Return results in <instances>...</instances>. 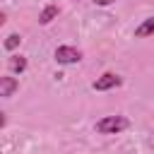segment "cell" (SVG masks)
I'll return each instance as SVG.
<instances>
[{"mask_svg":"<svg viewBox=\"0 0 154 154\" xmlns=\"http://www.w3.org/2000/svg\"><path fill=\"white\" fill-rule=\"evenodd\" d=\"M125 128H128V120L123 116H106V118H101L96 123V130L103 132V135H116V132H120Z\"/></svg>","mask_w":154,"mask_h":154,"instance_id":"cell-1","label":"cell"},{"mask_svg":"<svg viewBox=\"0 0 154 154\" xmlns=\"http://www.w3.org/2000/svg\"><path fill=\"white\" fill-rule=\"evenodd\" d=\"M79 58H82V53H79L77 48H72V46H60V48H55V60H58V63L70 65V63H77Z\"/></svg>","mask_w":154,"mask_h":154,"instance_id":"cell-2","label":"cell"},{"mask_svg":"<svg viewBox=\"0 0 154 154\" xmlns=\"http://www.w3.org/2000/svg\"><path fill=\"white\" fill-rule=\"evenodd\" d=\"M118 84H120V77L113 75V72H106V75H101V77L94 82V89H96V91H106V89H113V87H118Z\"/></svg>","mask_w":154,"mask_h":154,"instance_id":"cell-3","label":"cell"},{"mask_svg":"<svg viewBox=\"0 0 154 154\" xmlns=\"http://www.w3.org/2000/svg\"><path fill=\"white\" fill-rule=\"evenodd\" d=\"M19 82L14 77H0V96H12L17 91Z\"/></svg>","mask_w":154,"mask_h":154,"instance_id":"cell-4","label":"cell"},{"mask_svg":"<svg viewBox=\"0 0 154 154\" xmlns=\"http://www.w3.org/2000/svg\"><path fill=\"white\" fill-rule=\"evenodd\" d=\"M152 34H154V17L144 19V22L135 29V36H140V38H142V36H152Z\"/></svg>","mask_w":154,"mask_h":154,"instance_id":"cell-5","label":"cell"},{"mask_svg":"<svg viewBox=\"0 0 154 154\" xmlns=\"http://www.w3.org/2000/svg\"><path fill=\"white\" fill-rule=\"evenodd\" d=\"M58 17V7L55 5H48V7H43V12L38 14V22L41 24H48V22H53Z\"/></svg>","mask_w":154,"mask_h":154,"instance_id":"cell-6","label":"cell"},{"mask_svg":"<svg viewBox=\"0 0 154 154\" xmlns=\"http://www.w3.org/2000/svg\"><path fill=\"white\" fill-rule=\"evenodd\" d=\"M10 70H12V72H24V70H26V58L12 55V58H10Z\"/></svg>","mask_w":154,"mask_h":154,"instance_id":"cell-7","label":"cell"},{"mask_svg":"<svg viewBox=\"0 0 154 154\" xmlns=\"http://www.w3.org/2000/svg\"><path fill=\"white\" fill-rule=\"evenodd\" d=\"M19 41H22L19 34H10V36L5 38V48H7V51H14V48L19 46Z\"/></svg>","mask_w":154,"mask_h":154,"instance_id":"cell-8","label":"cell"},{"mask_svg":"<svg viewBox=\"0 0 154 154\" xmlns=\"http://www.w3.org/2000/svg\"><path fill=\"white\" fill-rule=\"evenodd\" d=\"M94 2H96V5H111L113 0H94Z\"/></svg>","mask_w":154,"mask_h":154,"instance_id":"cell-9","label":"cell"}]
</instances>
